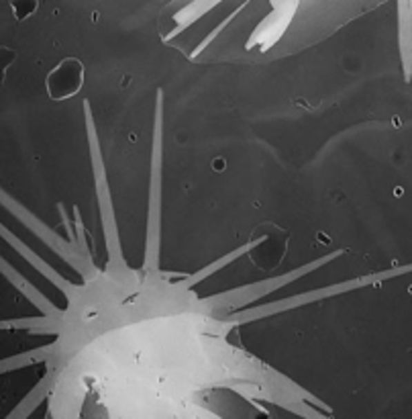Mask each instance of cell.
Returning <instances> with one entry per match:
<instances>
[{"mask_svg":"<svg viewBox=\"0 0 412 419\" xmlns=\"http://www.w3.org/2000/svg\"><path fill=\"white\" fill-rule=\"evenodd\" d=\"M39 8V0H10V10L17 21H25L35 15Z\"/></svg>","mask_w":412,"mask_h":419,"instance_id":"cell-1","label":"cell"}]
</instances>
